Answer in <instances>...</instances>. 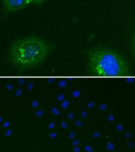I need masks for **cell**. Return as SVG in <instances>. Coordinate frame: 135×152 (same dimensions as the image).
I'll use <instances>...</instances> for the list:
<instances>
[{"mask_svg":"<svg viewBox=\"0 0 135 152\" xmlns=\"http://www.w3.org/2000/svg\"><path fill=\"white\" fill-rule=\"evenodd\" d=\"M52 52V45L38 37H28L13 43L9 50V59L18 69L31 68L42 63Z\"/></svg>","mask_w":135,"mask_h":152,"instance_id":"obj_1","label":"cell"},{"mask_svg":"<svg viewBox=\"0 0 135 152\" xmlns=\"http://www.w3.org/2000/svg\"><path fill=\"white\" fill-rule=\"evenodd\" d=\"M88 72L97 77H126L131 75L125 58L115 50L97 48L88 50Z\"/></svg>","mask_w":135,"mask_h":152,"instance_id":"obj_2","label":"cell"},{"mask_svg":"<svg viewBox=\"0 0 135 152\" xmlns=\"http://www.w3.org/2000/svg\"><path fill=\"white\" fill-rule=\"evenodd\" d=\"M47 0H2V11L5 14H9L30 5L41 6Z\"/></svg>","mask_w":135,"mask_h":152,"instance_id":"obj_3","label":"cell"},{"mask_svg":"<svg viewBox=\"0 0 135 152\" xmlns=\"http://www.w3.org/2000/svg\"><path fill=\"white\" fill-rule=\"evenodd\" d=\"M132 52H133V54L135 57V33L133 36V38H132Z\"/></svg>","mask_w":135,"mask_h":152,"instance_id":"obj_4","label":"cell"},{"mask_svg":"<svg viewBox=\"0 0 135 152\" xmlns=\"http://www.w3.org/2000/svg\"><path fill=\"white\" fill-rule=\"evenodd\" d=\"M108 149H110V150H112L113 149V148H114V147H113V145L111 144V143H108Z\"/></svg>","mask_w":135,"mask_h":152,"instance_id":"obj_5","label":"cell"},{"mask_svg":"<svg viewBox=\"0 0 135 152\" xmlns=\"http://www.w3.org/2000/svg\"><path fill=\"white\" fill-rule=\"evenodd\" d=\"M86 151L88 152H91V151H92V149L89 147H86Z\"/></svg>","mask_w":135,"mask_h":152,"instance_id":"obj_6","label":"cell"},{"mask_svg":"<svg viewBox=\"0 0 135 152\" xmlns=\"http://www.w3.org/2000/svg\"><path fill=\"white\" fill-rule=\"evenodd\" d=\"M79 151H80L79 148H75V152H79Z\"/></svg>","mask_w":135,"mask_h":152,"instance_id":"obj_7","label":"cell"},{"mask_svg":"<svg viewBox=\"0 0 135 152\" xmlns=\"http://www.w3.org/2000/svg\"><path fill=\"white\" fill-rule=\"evenodd\" d=\"M10 133H11V132H10V131H8V132H7V135H10Z\"/></svg>","mask_w":135,"mask_h":152,"instance_id":"obj_8","label":"cell"}]
</instances>
